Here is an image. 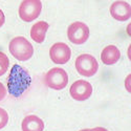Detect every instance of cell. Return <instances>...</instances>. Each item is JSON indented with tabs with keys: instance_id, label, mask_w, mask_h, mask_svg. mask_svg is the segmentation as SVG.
I'll return each instance as SVG.
<instances>
[{
	"instance_id": "cell-1",
	"label": "cell",
	"mask_w": 131,
	"mask_h": 131,
	"mask_svg": "<svg viewBox=\"0 0 131 131\" xmlns=\"http://www.w3.org/2000/svg\"><path fill=\"white\" fill-rule=\"evenodd\" d=\"M30 83L31 79L28 72L23 67L15 64L7 77V88L9 93L18 97L28 88Z\"/></svg>"
},
{
	"instance_id": "cell-2",
	"label": "cell",
	"mask_w": 131,
	"mask_h": 131,
	"mask_svg": "<svg viewBox=\"0 0 131 131\" xmlns=\"http://www.w3.org/2000/svg\"><path fill=\"white\" fill-rule=\"evenodd\" d=\"M9 52L19 61H27L34 54V47L31 43L24 37H15L8 44Z\"/></svg>"
},
{
	"instance_id": "cell-3",
	"label": "cell",
	"mask_w": 131,
	"mask_h": 131,
	"mask_svg": "<svg viewBox=\"0 0 131 131\" xmlns=\"http://www.w3.org/2000/svg\"><path fill=\"white\" fill-rule=\"evenodd\" d=\"M44 82L46 86L51 89H54V90L64 89L68 84L67 72L60 67L51 68L45 74Z\"/></svg>"
},
{
	"instance_id": "cell-4",
	"label": "cell",
	"mask_w": 131,
	"mask_h": 131,
	"mask_svg": "<svg viewBox=\"0 0 131 131\" xmlns=\"http://www.w3.org/2000/svg\"><path fill=\"white\" fill-rule=\"evenodd\" d=\"M75 69L83 77H92L99 69L96 59L89 53H83L75 59Z\"/></svg>"
},
{
	"instance_id": "cell-5",
	"label": "cell",
	"mask_w": 131,
	"mask_h": 131,
	"mask_svg": "<svg viewBox=\"0 0 131 131\" xmlns=\"http://www.w3.org/2000/svg\"><path fill=\"white\" fill-rule=\"evenodd\" d=\"M42 10L40 0H23L19 6V17L25 22H31L39 17Z\"/></svg>"
},
{
	"instance_id": "cell-6",
	"label": "cell",
	"mask_w": 131,
	"mask_h": 131,
	"mask_svg": "<svg viewBox=\"0 0 131 131\" xmlns=\"http://www.w3.org/2000/svg\"><path fill=\"white\" fill-rule=\"evenodd\" d=\"M67 37L73 44H83L89 38V27L83 22H73L67 28Z\"/></svg>"
},
{
	"instance_id": "cell-7",
	"label": "cell",
	"mask_w": 131,
	"mask_h": 131,
	"mask_svg": "<svg viewBox=\"0 0 131 131\" xmlns=\"http://www.w3.org/2000/svg\"><path fill=\"white\" fill-rule=\"evenodd\" d=\"M69 92L73 100L83 102L90 97L92 93V86L85 80H78L71 84Z\"/></svg>"
},
{
	"instance_id": "cell-8",
	"label": "cell",
	"mask_w": 131,
	"mask_h": 131,
	"mask_svg": "<svg viewBox=\"0 0 131 131\" xmlns=\"http://www.w3.org/2000/svg\"><path fill=\"white\" fill-rule=\"evenodd\" d=\"M49 57L53 63L65 64L69 61L71 57V49L63 42L54 43L49 49Z\"/></svg>"
},
{
	"instance_id": "cell-9",
	"label": "cell",
	"mask_w": 131,
	"mask_h": 131,
	"mask_svg": "<svg viewBox=\"0 0 131 131\" xmlns=\"http://www.w3.org/2000/svg\"><path fill=\"white\" fill-rule=\"evenodd\" d=\"M110 14L117 21H126L131 17V6L126 1H114L110 6Z\"/></svg>"
},
{
	"instance_id": "cell-10",
	"label": "cell",
	"mask_w": 131,
	"mask_h": 131,
	"mask_svg": "<svg viewBox=\"0 0 131 131\" xmlns=\"http://www.w3.org/2000/svg\"><path fill=\"white\" fill-rule=\"evenodd\" d=\"M121 58V51L115 45H108L101 52V60L105 65H113Z\"/></svg>"
},
{
	"instance_id": "cell-11",
	"label": "cell",
	"mask_w": 131,
	"mask_h": 131,
	"mask_svg": "<svg viewBox=\"0 0 131 131\" xmlns=\"http://www.w3.org/2000/svg\"><path fill=\"white\" fill-rule=\"evenodd\" d=\"M22 131H43L44 122L37 115H27L21 124Z\"/></svg>"
},
{
	"instance_id": "cell-12",
	"label": "cell",
	"mask_w": 131,
	"mask_h": 131,
	"mask_svg": "<svg viewBox=\"0 0 131 131\" xmlns=\"http://www.w3.org/2000/svg\"><path fill=\"white\" fill-rule=\"evenodd\" d=\"M48 27L49 25L45 21H39V22L35 23L30 28V38L37 43L44 42Z\"/></svg>"
},
{
	"instance_id": "cell-13",
	"label": "cell",
	"mask_w": 131,
	"mask_h": 131,
	"mask_svg": "<svg viewBox=\"0 0 131 131\" xmlns=\"http://www.w3.org/2000/svg\"><path fill=\"white\" fill-rule=\"evenodd\" d=\"M8 66H9V60L7 56L4 52L0 51V77L7 71Z\"/></svg>"
},
{
	"instance_id": "cell-14",
	"label": "cell",
	"mask_w": 131,
	"mask_h": 131,
	"mask_svg": "<svg viewBox=\"0 0 131 131\" xmlns=\"http://www.w3.org/2000/svg\"><path fill=\"white\" fill-rule=\"evenodd\" d=\"M8 123V114L6 110L3 108H0V129L4 128Z\"/></svg>"
},
{
	"instance_id": "cell-15",
	"label": "cell",
	"mask_w": 131,
	"mask_h": 131,
	"mask_svg": "<svg viewBox=\"0 0 131 131\" xmlns=\"http://www.w3.org/2000/svg\"><path fill=\"white\" fill-rule=\"evenodd\" d=\"M5 96H6V88H5V86L0 82V101H2Z\"/></svg>"
},
{
	"instance_id": "cell-16",
	"label": "cell",
	"mask_w": 131,
	"mask_h": 131,
	"mask_svg": "<svg viewBox=\"0 0 131 131\" xmlns=\"http://www.w3.org/2000/svg\"><path fill=\"white\" fill-rule=\"evenodd\" d=\"M5 22V16H4V13L2 12V9L0 8V27H1Z\"/></svg>"
},
{
	"instance_id": "cell-17",
	"label": "cell",
	"mask_w": 131,
	"mask_h": 131,
	"mask_svg": "<svg viewBox=\"0 0 131 131\" xmlns=\"http://www.w3.org/2000/svg\"><path fill=\"white\" fill-rule=\"evenodd\" d=\"M86 131H108V130L103 127H95V128H91V129H86Z\"/></svg>"
},
{
	"instance_id": "cell-18",
	"label": "cell",
	"mask_w": 131,
	"mask_h": 131,
	"mask_svg": "<svg viewBox=\"0 0 131 131\" xmlns=\"http://www.w3.org/2000/svg\"><path fill=\"white\" fill-rule=\"evenodd\" d=\"M130 78H131V75L130 74H128V77L126 78V89L128 90V92H130L131 91V89H130V84H129V81H130Z\"/></svg>"
},
{
	"instance_id": "cell-19",
	"label": "cell",
	"mask_w": 131,
	"mask_h": 131,
	"mask_svg": "<svg viewBox=\"0 0 131 131\" xmlns=\"http://www.w3.org/2000/svg\"><path fill=\"white\" fill-rule=\"evenodd\" d=\"M80 131H86V129H82V130H80Z\"/></svg>"
}]
</instances>
